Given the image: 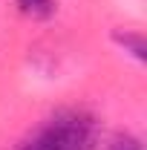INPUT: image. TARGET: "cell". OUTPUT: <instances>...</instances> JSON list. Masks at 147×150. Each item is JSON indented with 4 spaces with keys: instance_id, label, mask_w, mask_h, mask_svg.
Masks as SVG:
<instances>
[{
    "instance_id": "cell-1",
    "label": "cell",
    "mask_w": 147,
    "mask_h": 150,
    "mask_svg": "<svg viewBox=\"0 0 147 150\" xmlns=\"http://www.w3.org/2000/svg\"><path fill=\"white\" fill-rule=\"evenodd\" d=\"M95 147V124L87 112L66 110L43 121L20 150H92Z\"/></svg>"
},
{
    "instance_id": "cell-2",
    "label": "cell",
    "mask_w": 147,
    "mask_h": 150,
    "mask_svg": "<svg viewBox=\"0 0 147 150\" xmlns=\"http://www.w3.org/2000/svg\"><path fill=\"white\" fill-rule=\"evenodd\" d=\"M18 6L32 18H49L55 12V0H18Z\"/></svg>"
},
{
    "instance_id": "cell-3",
    "label": "cell",
    "mask_w": 147,
    "mask_h": 150,
    "mask_svg": "<svg viewBox=\"0 0 147 150\" xmlns=\"http://www.w3.org/2000/svg\"><path fill=\"white\" fill-rule=\"evenodd\" d=\"M110 150H141V144H139V139H133V136H118V139L112 142Z\"/></svg>"
}]
</instances>
